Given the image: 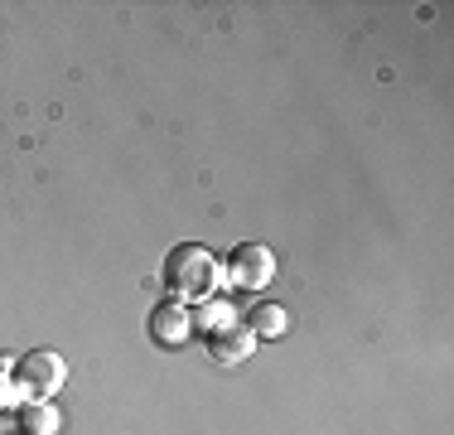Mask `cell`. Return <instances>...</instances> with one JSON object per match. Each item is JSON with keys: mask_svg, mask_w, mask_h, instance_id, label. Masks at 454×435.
Instances as JSON below:
<instances>
[{"mask_svg": "<svg viewBox=\"0 0 454 435\" xmlns=\"http://www.w3.org/2000/svg\"><path fill=\"white\" fill-rule=\"evenodd\" d=\"M247 329H252L256 339H280V334L290 329V310H286V304H256Z\"/></svg>", "mask_w": 454, "mask_h": 435, "instance_id": "cell-8", "label": "cell"}, {"mask_svg": "<svg viewBox=\"0 0 454 435\" xmlns=\"http://www.w3.org/2000/svg\"><path fill=\"white\" fill-rule=\"evenodd\" d=\"M271 276H276V257H271V247H262V242H242V247H232V257H227V281H232V286H242V290H262V286H271Z\"/></svg>", "mask_w": 454, "mask_h": 435, "instance_id": "cell-3", "label": "cell"}, {"mask_svg": "<svg viewBox=\"0 0 454 435\" xmlns=\"http://www.w3.org/2000/svg\"><path fill=\"white\" fill-rule=\"evenodd\" d=\"M237 314H232V304L218 300V296H208V300H199L189 310V329H193V339H213V334L223 329V324H232Z\"/></svg>", "mask_w": 454, "mask_h": 435, "instance_id": "cell-6", "label": "cell"}, {"mask_svg": "<svg viewBox=\"0 0 454 435\" xmlns=\"http://www.w3.org/2000/svg\"><path fill=\"white\" fill-rule=\"evenodd\" d=\"M15 383L25 392V401H53L63 392V383H68V363L53 348H35V353H25L15 363Z\"/></svg>", "mask_w": 454, "mask_h": 435, "instance_id": "cell-2", "label": "cell"}, {"mask_svg": "<svg viewBox=\"0 0 454 435\" xmlns=\"http://www.w3.org/2000/svg\"><path fill=\"white\" fill-rule=\"evenodd\" d=\"M150 339H155L160 348H184V344L193 339V329H189V310H184L179 300L155 304V314H150Z\"/></svg>", "mask_w": 454, "mask_h": 435, "instance_id": "cell-4", "label": "cell"}, {"mask_svg": "<svg viewBox=\"0 0 454 435\" xmlns=\"http://www.w3.org/2000/svg\"><path fill=\"white\" fill-rule=\"evenodd\" d=\"M15 407H25V392H20V383H10L5 368H0V411H15Z\"/></svg>", "mask_w": 454, "mask_h": 435, "instance_id": "cell-9", "label": "cell"}, {"mask_svg": "<svg viewBox=\"0 0 454 435\" xmlns=\"http://www.w3.org/2000/svg\"><path fill=\"white\" fill-rule=\"evenodd\" d=\"M252 348H256V334L247 329L242 320L223 324V329L208 339V353H213V363H223V368H237V363H247V358H252Z\"/></svg>", "mask_w": 454, "mask_h": 435, "instance_id": "cell-5", "label": "cell"}, {"mask_svg": "<svg viewBox=\"0 0 454 435\" xmlns=\"http://www.w3.org/2000/svg\"><path fill=\"white\" fill-rule=\"evenodd\" d=\"M165 286L169 296H175L179 304L184 300H208L213 286H218V261H213L208 247H193V242H179L175 252L165 257Z\"/></svg>", "mask_w": 454, "mask_h": 435, "instance_id": "cell-1", "label": "cell"}, {"mask_svg": "<svg viewBox=\"0 0 454 435\" xmlns=\"http://www.w3.org/2000/svg\"><path fill=\"white\" fill-rule=\"evenodd\" d=\"M20 431L25 435H59L63 431V416L53 401H25L20 407Z\"/></svg>", "mask_w": 454, "mask_h": 435, "instance_id": "cell-7", "label": "cell"}, {"mask_svg": "<svg viewBox=\"0 0 454 435\" xmlns=\"http://www.w3.org/2000/svg\"><path fill=\"white\" fill-rule=\"evenodd\" d=\"M15 435H25V431H15Z\"/></svg>", "mask_w": 454, "mask_h": 435, "instance_id": "cell-10", "label": "cell"}]
</instances>
